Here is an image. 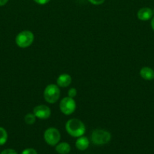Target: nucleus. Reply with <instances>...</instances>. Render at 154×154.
<instances>
[{
  "mask_svg": "<svg viewBox=\"0 0 154 154\" xmlns=\"http://www.w3.org/2000/svg\"><path fill=\"white\" fill-rule=\"evenodd\" d=\"M66 130L69 135L72 137L82 136L85 132V126L80 120L72 118L68 120L66 123Z\"/></svg>",
  "mask_w": 154,
  "mask_h": 154,
  "instance_id": "obj_1",
  "label": "nucleus"
},
{
  "mask_svg": "<svg viewBox=\"0 0 154 154\" xmlns=\"http://www.w3.org/2000/svg\"><path fill=\"white\" fill-rule=\"evenodd\" d=\"M34 41V35L29 30H24L18 33L15 38L17 45L21 48H27L33 44Z\"/></svg>",
  "mask_w": 154,
  "mask_h": 154,
  "instance_id": "obj_2",
  "label": "nucleus"
},
{
  "mask_svg": "<svg viewBox=\"0 0 154 154\" xmlns=\"http://www.w3.org/2000/svg\"><path fill=\"white\" fill-rule=\"evenodd\" d=\"M60 91L58 86L56 84H49L44 90V99L48 103L53 104L58 101Z\"/></svg>",
  "mask_w": 154,
  "mask_h": 154,
  "instance_id": "obj_3",
  "label": "nucleus"
},
{
  "mask_svg": "<svg viewBox=\"0 0 154 154\" xmlns=\"http://www.w3.org/2000/svg\"><path fill=\"white\" fill-rule=\"evenodd\" d=\"M111 139V135L104 129H95L91 134V141L96 145H103L109 142Z\"/></svg>",
  "mask_w": 154,
  "mask_h": 154,
  "instance_id": "obj_4",
  "label": "nucleus"
},
{
  "mask_svg": "<svg viewBox=\"0 0 154 154\" xmlns=\"http://www.w3.org/2000/svg\"><path fill=\"white\" fill-rule=\"evenodd\" d=\"M45 141L48 145L55 146L60 140V133L56 128H48L44 133Z\"/></svg>",
  "mask_w": 154,
  "mask_h": 154,
  "instance_id": "obj_5",
  "label": "nucleus"
},
{
  "mask_svg": "<svg viewBox=\"0 0 154 154\" xmlns=\"http://www.w3.org/2000/svg\"><path fill=\"white\" fill-rule=\"evenodd\" d=\"M76 108V104L73 98L65 97L60 101V109L61 112L65 115H70L75 111Z\"/></svg>",
  "mask_w": 154,
  "mask_h": 154,
  "instance_id": "obj_6",
  "label": "nucleus"
},
{
  "mask_svg": "<svg viewBox=\"0 0 154 154\" xmlns=\"http://www.w3.org/2000/svg\"><path fill=\"white\" fill-rule=\"evenodd\" d=\"M33 114L37 118L46 120L50 117L51 111V109L47 105H39L35 107L34 109H33Z\"/></svg>",
  "mask_w": 154,
  "mask_h": 154,
  "instance_id": "obj_7",
  "label": "nucleus"
},
{
  "mask_svg": "<svg viewBox=\"0 0 154 154\" xmlns=\"http://www.w3.org/2000/svg\"><path fill=\"white\" fill-rule=\"evenodd\" d=\"M153 15L152 13V10L149 8H142L140 10L137 11V18L140 20H148L151 19Z\"/></svg>",
  "mask_w": 154,
  "mask_h": 154,
  "instance_id": "obj_8",
  "label": "nucleus"
},
{
  "mask_svg": "<svg viewBox=\"0 0 154 154\" xmlns=\"http://www.w3.org/2000/svg\"><path fill=\"white\" fill-rule=\"evenodd\" d=\"M72 82V78L68 74H62L57 79V85L60 87H67Z\"/></svg>",
  "mask_w": 154,
  "mask_h": 154,
  "instance_id": "obj_9",
  "label": "nucleus"
},
{
  "mask_svg": "<svg viewBox=\"0 0 154 154\" xmlns=\"http://www.w3.org/2000/svg\"><path fill=\"white\" fill-rule=\"evenodd\" d=\"M140 75L142 78L146 81L154 79V71L149 67H143L140 69Z\"/></svg>",
  "mask_w": 154,
  "mask_h": 154,
  "instance_id": "obj_10",
  "label": "nucleus"
},
{
  "mask_svg": "<svg viewBox=\"0 0 154 154\" xmlns=\"http://www.w3.org/2000/svg\"><path fill=\"white\" fill-rule=\"evenodd\" d=\"M89 146V141L88 138L84 136H80L78 139L75 141V147L78 150H85Z\"/></svg>",
  "mask_w": 154,
  "mask_h": 154,
  "instance_id": "obj_11",
  "label": "nucleus"
},
{
  "mask_svg": "<svg viewBox=\"0 0 154 154\" xmlns=\"http://www.w3.org/2000/svg\"><path fill=\"white\" fill-rule=\"evenodd\" d=\"M55 150L59 154H68L70 152L71 147L68 143L62 142L57 144Z\"/></svg>",
  "mask_w": 154,
  "mask_h": 154,
  "instance_id": "obj_12",
  "label": "nucleus"
},
{
  "mask_svg": "<svg viewBox=\"0 0 154 154\" xmlns=\"http://www.w3.org/2000/svg\"><path fill=\"white\" fill-rule=\"evenodd\" d=\"M8 140V133L5 129L0 127V145H3Z\"/></svg>",
  "mask_w": 154,
  "mask_h": 154,
  "instance_id": "obj_13",
  "label": "nucleus"
},
{
  "mask_svg": "<svg viewBox=\"0 0 154 154\" xmlns=\"http://www.w3.org/2000/svg\"><path fill=\"white\" fill-rule=\"evenodd\" d=\"M36 117L35 116L34 114H31V113H29L24 117V121L28 125H33V123L36 122Z\"/></svg>",
  "mask_w": 154,
  "mask_h": 154,
  "instance_id": "obj_14",
  "label": "nucleus"
},
{
  "mask_svg": "<svg viewBox=\"0 0 154 154\" xmlns=\"http://www.w3.org/2000/svg\"><path fill=\"white\" fill-rule=\"evenodd\" d=\"M21 154H37V152L33 148L25 149Z\"/></svg>",
  "mask_w": 154,
  "mask_h": 154,
  "instance_id": "obj_15",
  "label": "nucleus"
},
{
  "mask_svg": "<svg viewBox=\"0 0 154 154\" xmlns=\"http://www.w3.org/2000/svg\"><path fill=\"white\" fill-rule=\"evenodd\" d=\"M77 94V91L75 88H71L68 90V96L71 98H74Z\"/></svg>",
  "mask_w": 154,
  "mask_h": 154,
  "instance_id": "obj_16",
  "label": "nucleus"
},
{
  "mask_svg": "<svg viewBox=\"0 0 154 154\" xmlns=\"http://www.w3.org/2000/svg\"><path fill=\"white\" fill-rule=\"evenodd\" d=\"M91 4L95 5H99L103 4L105 2V0H88Z\"/></svg>",
  "mask_w": 154,
  "mask_h": 154,
  "instance_id": "obj_17",
  "label": "nucleus"
},
{
  "mask_svg": "<svg viewBox=\"0 0 154 154\" xmlns=\"http://www.w3.org/2000/svg\"><path fill=\"white\" fill-rule=\"evenodd\" d=\"M0 154H18L17 152L14 150H12V149H6V150H3Z\"/></svg>",
  "mask_w": 154,
  "mask_h": 154,
  "instance_id": "obj_18",
  "label": "nucleus"
},
{
  "mask_svg": "<svg viewBox=\"0 0 154 154\" xmlns=\"http://www.w3.org/2000/svg\"><path fill=\"white\" fill-rule=\"evenodd\" d=\"M33 1L39 5H45L49 2L51 0H33Z\"/></svg>",
  "mask_w": 154,
  "mask_h": 154,
  "instance_id": "obj_19",
  "label": "nucleus"
},
{
  "mask_svg": "<svg viewBox=\"0 0 154 154\" xmlns=\"http://www.w3.org/2000/svg\"><path fill=\"white\" fill-rule=\"evenodd\" d=\"M8 0H0V6H4L5 5L7 4Z\"/></svg>",
  "mask_w": 154,
  "mask_h": 154,
  "instance_id": "obj_20",
  "label": "nucleus"
},
{
  "mask_svg": "<svg viewBox=\"0 0 154 154\" xmlns=\"http://www.w3.org/2000/svg\"><path fill=\"white\" fill-rule=\"evenodd\" d=\"M151 26H152V29H153V31H154V17H152V20H151Z\"/></svg>",
  "mask_w": 154,
  "mask_h": 154,
  "instance_id": "obj_21",
  "label": "nucleus"
},
{
  "mask_svg": "<svg viewBox=\"0 0 154 154\" xmlns=\"http://www.w3.org/2000/svg\"><path fill=\"white\" fill-rule=\"evenodd\" d=\"M152 13H153V14H154V9H153V10H152Z\"/></svg>",
  "mask_w": 154,
  "mask_h": 154,
  "instance_id": "obj_22",
  "label": "nucleus"
}]
</instances>
